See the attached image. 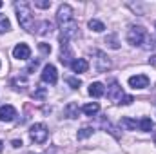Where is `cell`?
Returning a JSON list of instances; mask_svg holds the SVG:
<instances>
[{
  "mask_svg": "<svg viewBox=\"0 0 156 154\" xmlns=\"http://www.w3.org/2000/svg\"><path fill=\"white\" fill-rule=\"evenodd\" d=\"M60 62L64 65H69V67L73 64V53L69 49V40L66 38H60Z\"/></svg>",
  "mask_w": 156,
  "mask_h": 154,
  "instance_id": "5",
  "label": "cell"
},
{
  "mask_svg": "<svg viewBox=\"0 0 156 154\" xmlns=\"http://www.w3.org/2000/svg\"><path fill=\"white\" fill-rule=\"evenodd\" d=\"M15 9H16V16H18V24L29 31V33H35L37 31V24H35V18H33V11H31V5L27 2H16L15 4Z\"/></svg>",
  "mask_w": 156,
  "mask_h": 154,
  "instance_id": "1",
  "label": "cell"
},
{
  "mask_svg": "<svg viewBox=\"0 0 156 154\" xmlns=\"http://www.w3.org/2000/svg\"><path fill=\"white\" fill-rule=\"evenodd\" d=\"M66 82L73 87V89H78L80 85H82V82H80V78H75V76H67L66 78Z\"/></svg>",
  "mask_w": 156,
  "mask_h": 154,
  "instance_id": "24",
  "label": "cell"
},
{
  "mask_svg": "<svg viewBox=\"0 0 156 154\" xmlns=\"http://www.w3.org/2000/svg\"><path fill=\"white\" fill-rule=\"evenodd\" d=\"M2 149H4V143H2V142H0V152H2Z\"/></svg>",
  "mask_w": 156,
  "mask_h": 154,
  "instance_id": "33",
  "label": "cell"
},
{
  "mask_svg": "<svg viewBox=\"0 0 156 154\" xmlns=\"http://www.w3.org/2000/svg\"><path fill=\"white\" fill-rule=\"evenodd\" d=\"M133 102H134V98H133L131 94H125V96L122 98V103H123V105H131Z\"/></svg>",
  "mask_w": 156,
  "mask_h": 154,
  "instance_id": "30",
  "label": "cell"
},
{
  "mask_svg": "<svg viewBox=\"0 0 156 154\" xmlns=\"http://www.w3.org/2000/svg\"><path fill=\"white\" fill-rule=\"evenodd\" d=\"M33 98H38V100H44L45 98V87H38L35 93H33Z\"/></svg>",
  "mask_w": 156,
  "mask_h": 154,
  "instance_id": "26",
  "label": "cell"
},
{
  "mask_svg": "<svg viewBox=\"0 0 156 154\" xmlns=\"http://www.w3.org/2000/svg\"><path fill=\"white\" fill-rule=\"evenodd\" d=\"M56 20H58V24H60V26H62V24H66V22L75 20V11H73V7H71L69 4H62V5L58 7Z\"/></svg>",
  "mask_w": 156,
  "mask_h": 154,
  "instance_id": "4",
  "label": "cell"
},
{
  "mask_svg": "<svg viewBox=\"0 0 156 154\" xmlns=\"http://www.w3.org/2000/svg\"><path fill=\"white\" fill-rule=\"evenodd\" d=\"M82 111H83V114H87V116H94V114H98L100 105H98L96 102H93V103H85V105L82 107Z\"/></svg>",
  "mask_w": 156,
  "mask_h": 154,
  "instance_id": "16",
  "label": "cell"
},
{
  "mask_svg": "<svg viewBox=\"0 0 156 154\" xmlns=\"http://www.w3.org/2000/svg\"><path fill=\"white\" fill-rule=\"evenodd\" d=\"M89 136H93V129L91 127H83V129L78 131V140H85Z\"/></svg>",
  "mask_w": 156,
  "mask_h": 154,
  "instance_id": "23",
  "label": "cell"
},
{
  "mask_svg": "<svg viewBox=\"0 0 156 154\" xmlns=\"http://www.w3.org/2000/svg\"><path fill=\"white\" fill-rule=\"evenodd\" d=\"M0 7H2V2H0Z\"/></svg>",
  "mask_w": 156,
  "mask_h": 154,
  "instance_id": "35",
  "label": "cell"
},
{
  "mask_svg": "<svg viewBox=\"0 0 156 154\" xmlns=\"http://www.w3.org/2000/svg\"><path fill=\"white\" fill-rule=\"evenodd\" d=\"M11 83H13L15 89H24V87L27 85V78L26 76H16V78L11 80Z\"/></svg>",
  "mask_w": 156,
  "mask_h": 154,
  "instance_id": "21",
  "label": "cell"
},
{
  "mask_svg": "<svg viewBox=\"0 0 156 154\" xmlns=\"http://www.w3.org/2000/svg\"><path fill=\"white\" fill-rule=\"evenodd\" d=\"M127 42L131 44V45H142L145 38H147V33H145V29L142 27V26H131L129 29H127Z\"/></svg>",
  "mask_w": 156,
  "mask_h": 154,
  "instance_id": "2",
  "label": "cell"
},
{
  "mask_svg": "<svg viewBox=\"0 0 156 154\" xmlns=\"http://www.w3.org/2000/svg\"><path fill=\"white\" fill-rule=\"evenodd\" d=\"M38 60H31V62H29V65H27V69H26V73H27V75H29V73H33V71H37V67H38Z\"/></svg>",
  "mask_w": 156,
  "mask_h": 154,
  "instance_id": "28",
  "label": "cell"
},
{
  "mask_svg": "<svg viewBox=\"0 0 156 154\" xmlns=\"http://www.w3.org/2000/svg\"><path fill=\"white\" fill-rule=\"evenodd\" d=\"M35 5L40 7V9H49V7H51V2H49V0H37Z\"/></svg>",
  "mask_w": 156,
  "mask_h": 154,
  "instance_id": "27",
  "label": "cell"
},
{
  "mask_svg": "<svg viewBox=\"0 0 156 154\" xmlns=\"http://www.w3.org/2000/svg\"><path fill=\"white\" fill-rule=\"evenodd\" d=\"M129 85L133 89H145V87H149V76H145V75H134V76L129 78Z\"/></svg>",
  "mask_w": 156,
  "mask_h": 154,
  "instance_id": "11",
  "label": "cell"
},
{
  "mask_svg": "<svg viewBox=\"0 0 156 154\" xmlns=\"http://www.w3.org/2000/svg\"><path fill=\"white\" fill-rule=\"evenodd\" d=\"M89 94H91L93 98H100V96H104V94H105V87H104V83H100V82H93V83L89 85Z\"/></svg>",
  "mask_w": 156,
  "mask_h": 154,
  "instance_id": "14",
  "label": "cell"
},
{
  "mask_svg": "<svg viewBox=\"0 0 156 154\" xmlns=\"http://www.w3.org/2000/svg\"><path fill=\"white\" fill-rule=\"evenodd\" d=\"M105 44H109V47H113V49H118V47H120V44H118V40H116L115 35L107 37V38H105Z\"/></svg>",
  "mask_w": 156,
  "mask_h": 154,
  "instance_id": "25",
  "label": "cell"
},
{
  "mask_svg": "<svg viewBox=\"0 0 156 154\" xmlns=\"http://www.w3.org/2000/svg\"><path fill=\"white\" fill-rule=\"evenodd\" d=\"M13 56L16 60H29L31 58V49L27 44H16L13 49Z\"/></svg>",
  "mask_w": 156,
  "mask_h": 154,
  "instance_id": "10",
  "label": "cell"
},
{
  "mask_svg": "<svg viewBox=\"0 0 156 154\" xmlns=\"http://www.w3.org/2000/svg\"><path fill=\"white\" fill-rule=\"evenodd\" d=\"M149 62H151V64H153V65H156V54H153V56H151V58H149Z\"/></svg>",
  "mask_w": 156,
  "mask_h": 154,
  "instance_id": "32",
  "label": "cell"
},
{
  "mask_svg": "<svg viewBox=\"0 0 156 154\" xmlns=\"http://www.w3.org/2000/svg\"><path fill=\"white\" fill-rule=\"evenodd\" d=\"M16 116V109L13 105H2L0 107V121H13Z\"/></svg>",
  "mask_w": 156,
  "mask_h": 154,
  "instance_id": "12",
  "label": "cell"
},
{
  "mask_svg": "<svg viewBox=\"0 0 156 154\" xmlns=\"http://www.w3.org/2000/svg\"><path fill=\"white\" fill-rule=\"evenodd\" d=\"M89 29L91 31H94V33H102V31H105V26H104V22H100V20H96V18H93V20H89Z\"/></svg>",
  "mask_w": 156,
  "mask_h": 154,
  "instance_id": "20",
  "label": "cell"
},
{
  "mask_svg": "<svg viewBox=\"0 0 156 154\" xmlns=\"http://www.w3.org/2000/svg\"><path fill=\"white\" fill-rule=\"evenodd\" d=\"M154 143H156V132H154Z\"/></svg>",
  "mask_w": 156,
  "mask_h": 154,
  "instance_id": "34",
  "label": "cell"
},
{
  "mask_svg": "<svg viewBox=\"0 0 156 154\" xmlns=\"http://www.w3.org/2000/svg\"><path fill=\"white\" fill-rule=\"evenodd\" d=\"M123 96H125V94H123L120 83H118L116 80H113L111 85L107 87V98H109L111 102H115V103H122V98H123Z\"/></svg>",
  "mask_w": 156,
  "mask_h": 154,
  "instance_id": "6",
  "label": "cell"
},
{
  "mask_svg": "<svg viewBox=\"0 0 156 154\" xmlns=\"http://www.w3.org/2000/svg\"><path fill=\"white\" fill-rule=\"evenodd\" d=\"M60 31H62V38H66V40L75 38V37L78 35V24H76V20H71V22L62 24V26H60Z\"/></svg>",
  "mask_w": 156,
  "mask_h": 154,
  "instance_id": "7",
  "label": "cell"
},
{
  "mask_svg": "<svg viewBox=\"0 0 156 154\" xmlns=\"http://www.w3.org/2000/svg\"><path fill=\"white\" fill-rule=\"evenodd\" d=\"M51 31H53V24L49 20H44V22H40V26H37V33L38 35H47Z\"/></svg>",
  "mask_w": 156,
  "mask_h": 154,
  "instance_id": "19",
  "label": "cell"
},
{
  "mask_svg": "<svg viewBox=\"0 0 156 154\" xmlns=\"http://www.w3.org/2000/svg\"><path fill=\"white\" fill-rule=\"evenodd\" d=\"M29 154H35V152H29Z\"/></svg>",
  "mask_w": 156,
  "mask_h": 154,
  "instance_id": "36",
  "label": "cell"
},
{
  "mask_svg": "<svg viewBox=\"0 0 156 154\" xmlns=\"http://www.w3.org/2000/svg\"><path fill=\"white\" fill-rule=\"evenodd\" d=\"M138 127H140V131H144V132H149V131H153V127H154V121H153L151 118H142V120L138 121Z\"/></svg>",
  "mask_w": 156,
  "mask_h": 154,
  "instance_id": "18",
  "label": "cell"
},
{
  "mask_svg": "<svg viewBox=\"0 0 156 154\" xmlns=\"http://www.w3.org/2000/svg\"><path fill=\"white\" fill-rule=\"evenodd\" d=\"M9 29H11L9 18H7L5 15H2V13H0V33H5V31H9Z\"/></svg>",
  "mask_w": 156,
  "mask_h": 154,
  "instance_id": "22",
  "label": "cell"
},
{
  "mask_svg": "<svg viewBox=\"0 0 156 154\" xmlns=\"http://www.w3.org/2000/svg\"><path fill=\"white\" fill-rule=\"evenodd\" d=\"M13 147H16V149L22 147V142H20V140H13Z\"/></svg>",
  "mask_w": 156,
  "mask_h": 154,
  "instance_id": "31",
  "label": "cell"
},
{
  "mask_svg": "<svg viewBox=\"0 0 156 154\" xmlns=\"http://www.w3.org/2000/svg\"><path fill=\"white\" fill-rule=\"evenodd\" d=\"M71 69H73V73H85L89 69V62L85 58H75L71 64Z\"/></svg>",
  "mask_w": 156,
  "mask_h": 154,
  "instance_id": "13",
  "label": "cell"
},
{
  "mask_svg": "<svg viewBox=\"0 0 156 154\" xmlns=\"http://www.w3.org/2000/svg\"><path fill=\"white\" fill-rule=\"evenodd\" d=\"M29 136H31V140L35 143H45V140L49 136V131H47V127L44 123H35L29 129Z\"/></svg>",
  "mask_w": 156,
  "mask_h": 154,
  "instance_id": "3",
  "label": "cell"
},
{
  "mask_svg": "<svg viewBox=\"0 0 156 154\" xmlns=\"http://www.w3.org/2000/svg\"><path fill=\"white\" fill-rule=\"evenodd\" d=\"M120 125H122L125 131H134V129L138 127V121L133 120V118H122V120H120Z\"/></svg>",
  "mask_w": 156,
  "mask_h": 154,
  "instance_id": "17",
  "label": "cell"
},
{
  "mask_svg": "<svg viewBox=\"0 0 156 154\" xmlns=\"http://www.w3.org/2000/svg\"><path fill=\"white\" fill-rule=\"evenodd\" d=\"M96 54V71L98 73H105L107 69H111V60L104 51H94Z\"/></svg>",
  "mask_w": 156,
  "mask_h": 154,
  "instance_id": "9",
  "label": "cell"
},
{
  "mask_svg": "<svg viewBox=\"0 0 156 154\" xmlns=\"http://www.w3.org/2000/svg\"><path fill=\"white\" fill-rule=\"evenodd\" d=\"M64 114L67 116V118H71V120L78 118V114H80V107H78V103L69 102V103L66 105V109H64Z\"/></svg>",
  "mask_w": 156,
  "mask_h": 154,
  "instance_id": "15",
  "label": "cell"
},
{
  "mask_svg": "<svg viewBox=\"0 0 156 154\" xmlns=\"http://www.w3.org/2000/svg\"><path fill=\"white\" fill-rule=\"evenodd\" d=\"M58 80V73H56V67L53 64H47L42 71V82L44 83H49V85H55Z\"/></svg>",
  "mask_w": 156,
  "mask_h": 154,
  "instance_id": "8",
  "label": "cell"
},
{
  "mask_svg": "<svg viewBox=\"0 0 156 154\" xmlns=\"http://www.w3.org/2000/svg\"><path fill=\"white\" fill-rule=\"evenodd\" d=\"M38 49L44 54H49V53H51V45H49V44H38Z\"/></svg>",
  "mask_w": 156,
  "mask_h": 154,
  "instance_id": "29",
  "label": "cell"
}]
</instances>
